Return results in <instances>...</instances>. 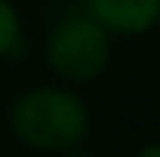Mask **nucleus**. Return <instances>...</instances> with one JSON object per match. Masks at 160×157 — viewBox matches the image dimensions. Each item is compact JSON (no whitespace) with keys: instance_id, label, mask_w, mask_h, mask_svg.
<instances>
[{"instance_id":"3","label":"nucleus","mask_w":160,"mask_h":157,"mask_svg":"<svg viewBox=\"0 0 160 157\" xmlns=\"http://www.w3.org/2000/svg\"><path fill=\"white\" fill-rule=\"evenodd\" d=\"M86 9L108 34H145L160 22V0H86Z\"/></svg>"},{"instance_id":"1","label":"nucleus","mask_w":160,"mask_h":157,"mask_svg":"<svg viewBox=\"0 0 160 157\" xmlns=\"http://www.w3.org/2000/svg\"><path fill=\"white\" fill-rule=\"evenodd\" d=\"M9 126L19 142L37 151H68L83 142L89 129V114L80 96H74L71 89L40 86L16 99Z\"/></svg>"},{"instance_id":"2","label":"nucleus","mask_w":160,"mask_h":157,"mask_svg":"<svg viewBox=\"0 0 160 157\" xmlns=\"http://www.w3.org/2000/svg\"><path fill=\"white\" fill-rule=\"evenodd\" d=\"M111 59V40L92 16H65L46 37V62L65 80L99 77Z\"/></svg>"},{"instance_id":"6","label":"nucleus","mask_w":160,"mask_h":157,"mask_svg":"<svg viewBox=\"0 0 160 157\" xmlns=\"http://www.w3.org/2000/svg\"><path fill=\"white\" fill-rule=\"evenodd\" d=\"M65 157H89V154H86V151H77V148H68V154H65Z\"/></svg>"},{"instance_id":"5","label":"nucleus","mask_w":160,"mask_h":157,"mask_svg":"<svg viewBox=\"0 0 160 157\" xmlns=\"http://www.w3.org/2000/svg\"><path fill=\"white\" fill-rule=\"evenodd\" d=\"M136 157H160V142H154V145H145Z\"/></svg>"},{"instance_id":"4","label":"nucleus","mask_w":160,"mask_h":157,"mask_svg":"<svg viewBox=\"0 0 160 157\" xmlns=\"http://www.w3.org/2000/svg\"><path fill=\"white\" fill-rule=\"evenodd\" d=\"M22 40V22L9 0H0V56H9L19 49Z\"/></svg>"}]
</instances>
